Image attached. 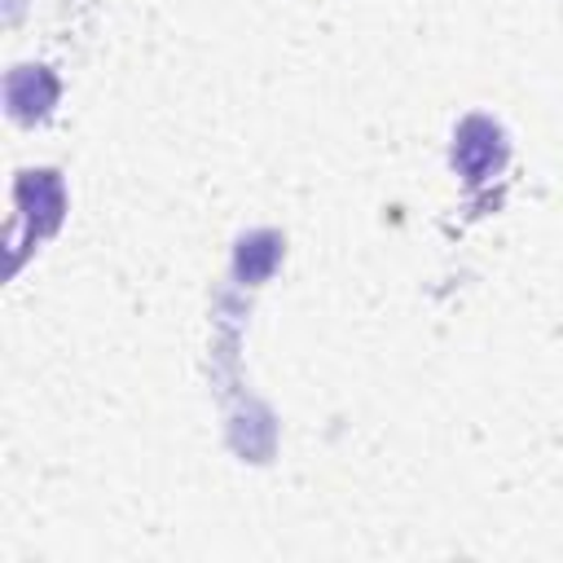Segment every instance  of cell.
Listing matches in <instances>:
<instances>
[{"mask_svg": "<svg viewBox=\"0 0 563 563\" xmlns=\"http://www.w3.org/2000/svg\"><path fill=\"white\" fill-rule=\"evenodd\" d=\"M501 158H506L501 132H497L488 119H466L462 132H457V145H453V163H457L471 180H479V176H488L493 167H501Z\"/></svg>", "mask_w": 563, "mask_h": 563, "instance_id": "obj_1", "label": "cell"}]
</instances>
